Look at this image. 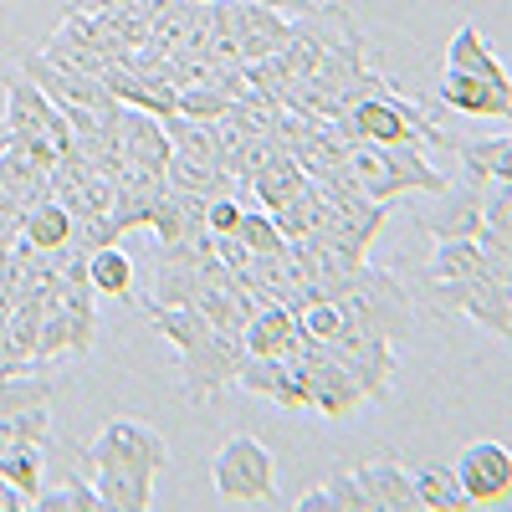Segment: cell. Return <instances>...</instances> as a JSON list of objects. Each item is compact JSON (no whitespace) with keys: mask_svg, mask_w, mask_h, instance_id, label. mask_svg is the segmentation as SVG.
I'll return each mask as SVG.
<instances>
[{"mask_svg":"<svg viewBox=\"0 0 512 512\" xmlns=\"http://www.w3.org/2000/svg\"><path fill=\"white\" fill-rule=\"evenodd\" d=\"M154 333L169 338L180 349V374H185V395L195 405H216L231 384H236V369L246 359V344L241 333H226L210 318H200L195 308H144Z\"/></svg>","mask_w":512,"mask_h":512,"instance_id":"cell-1","label":"cell"},{"mask_svg":"<svg viewBox=\"0 0 512 512\" xmlns=\"http://www.w3.org/2000/svg\"><path fill=\"white\" fill-rule=\"evenodd\" d=\"M6 118H0V149H16L36 164H57V154L72 149V123L67 113L36 88L31 77H21V67H11L6 77Z\"/></svg>","mask_w":512,"mask_h":512,"instance_id":"cell-2","label":"cell"},{"mask_svg":"<svg viewBox=\"0 0 512 512\" xmlns=\"http://www.w3.org/2000/svg\"><path fill=\"white\" fill-rule=\"evenodd\" d=\"M323 297H333L349 323H359L374 338H390V344H400V338L415 328V297H410V287L395 272H384V267L359 262L349 277H338Z\"/></svg>","mask_w":512,"mask_h":512,"instance_id":"cell-3","label":"cell"},{"mask_svg":"<svg viewBox=\"0 0 512 512\" xmlns=\"http://www.w3.org/2000/svg\"><path fill=\"white\" fill-rule=\"evenodd\" d=\"M425 154H431V149H420V144H369V139H354L349 154H344V169L354 175V185L369 200L395 205L410 190H425V195H441L446 190L441 169H431V159H425Z\"/></svg>","mask_w":512,"mask_h":512,"instance_id":"cell-4","label":"cell"},{"mask_svg":"<svg viewBox=\"0 0 512 512\" xmlns=\"http://www.w3.org/2000/svg\"><path fill=\"white\" fill-rule=\"evenodd\" d=\"M210 487L231 507H251V502H272L277 492V461L256 436H231L216 461H210Z\"/></svg>","mask_w":512,"mask_h":512,"instance_id":"cell-5","label":"cell"},{"mask_svg":"<svg viewBox=\"0 0 512 512\" xmlns=\"http://www.w3.org/2000/svg\"><path fill=\"white\" fill-rule=\"evenodd\" d=\"M328 349H333L338 364H344V369L359 379V390H364L369 405H390L395 374H400V354H395L390 338H374V333H364L359 323L344 318V328L333 333V344H328Z\"/></svg>","mask_w":512,"mask_h":512,"instance_id":"cell-6","label":"cell"},{"mask_svg":"<svg viewBox=\"0 0 512 512\" xmlns=\"http://www.w3.org/2000/svg\"><path fill=\"white\" fill-rule=\"evenodd\" d=\"M425 297H431V308L441 313H461L472 318L482 333L492 338H507L512 333V297H507V282L502 277H466V282H431L425 277Z\"/></svg>","mask_w":512,"mask_h":512,"instance_id":"cell-7","label":"cell"},{"mask_svg":"<svg viewBox=\"0 0 512 512\" xmlns=\"http://www.w3.org/2000/svg\"><path fill=\"white\" fill-rule=\"evenodd\" d=\"M82 456H108V461L128 466V472H139V477H149V482L169 466V446H164V436L154 431V425L128 420V415L108 420L103 431H98V441H93V446H82Z\"/></svg>","mask_w":512,"mask_h":512,"instance_id":"cell-8","label":"cell"},{"mask_svg":"<svg viewBox=\"0 0 512 512\" xmlns=\"http://www.w3.org/2000/svg\"><path fill=\"white\" fill-rule=\"evenodd\" d=\"M456 487L466 492L472 507H492L512 492V456L502 441H472L461 456H456Z\"/></svg>","mask_w":512,"mask_h":512,"instance_id":"cell-9","label":"cell"},{"mask_svg":"<svg viewBox=\"0 0 512 512\" xmlns=\"http://www.w3.org/2000/svg\"><path fill=\"white\" fill-rule=\"evenodd\" d=\"M21 72L36 82L41 93H47L62 113H72V108H108L113 103V93L103 88V77H88V72H67V67H57V62H47L41 52H31V57H21Z\"/></svg>","mask_w":512,"mask_h":512,"instance_id":"cell-10","label":"cell"},{"mask_svg":"<svg viewBox=\"0 0 512 512\" xmlns=\"http://www.w3.org/2000/svg\"><path fill=\"white\" fill-rule=\"evenodd\" d=\"M236 390L262 395V400H272V405H282V410H308V400H303V374H297L287 359H256V354H246L241 369H236Z\"/></svg>","mask_w":512,"mask_h":512,"instance_id":"cell-11","label":"cell"},{"mask_svg":"<svg viewBox=\"0 0 512 512\" xmlns=\"http://www.w3.org/2000/svg\"><path fill=\"white\" fill-rule=\"evenodd\" d=\"M123 108V103H118ZM118 144H123V164H134V169H149V175H164V164H169V134H164V123L154 113H139V108H123L118 113Z\"/></svg>","mask_w":512,"mask_h":512,"instance_id":"cell-12","label":"cell"},{"mask_svg":"<svg viewBox=\"0 0 512 512\" xmlns=\"http://www.w3.org/2000/svg\"><path fill=\"white\" fill-rule=\"evenodd\" d=\"M287 36H292V16H282L272 6H256V0H236V52H241V62L282 52Z\"/></svg>","mask_w":512,"mask_h":512,"instance_id":"cell-13","label":"cell"},{"mask_svg":"<svg viewBox=\"0 0 512 512\" xmlns=\"http://www.w3.org/2000/svg\"><path fill=\"white\" fill-rule=\"evenodd\" d=\"M441 103L466 113V118H507L512 113V88L502 82H487V77H472V72H446L441 77Z\"/></svg>","mask_w":512,"mask_h":512,"instance_id":"cell-14","label":"cell"},{"mask_svg":"<svg viewBox=\"0 0 512 512\" xmlns=\"http://www.w3.org/2000/svg\"><path fill=\"white\" fill-rule=\"evenodd\" d=\"M436 200H441V205L420 221L436 241H451V236H477V231H482V185H477V180L446 185Z\"/></svg>","mask_w":512,"mask_h":512,"instance_id":"cell-15","label":"cell"},{"mask_svg":"<svg viewBox=\"0 0 512 512\" xmlns=\"http://www.w3.org/2000/svg\"><path fill=\"white\" fill-rule=\"evenodd\" d=\"M308 185V169L297 164L287 149H267L262 159H256V169H251V180H246V190L262 200V210H277V205H287L297 190Z\"/></svg>","mask_w":512,"mask_h":512,"instance_id":"cell-16","label":"cell"},{"mask_svg":"<svg viewBox=\"0 0 512 512\" xmlns=\"http://www.w3.org/2000/svg\"><path fill=\"white\" fill-rule=\"evenodd\" d=\"M241 344L256 359H287L297 344H303V328H297V318L287 308H256L241 328Z\"/></svg>","mask_w":512,"mask_h":512,"instance_id":"cell-17","label":"cell"},{"mask_svg":"<svg viewBox=\"0 0 512 512\" xmlns=\"http://www.w3.org/2000/svg\"><path fill=\"white\" fill-rule=\"evenodd\" d=\"M466 180L477 185H507L512 180V139L507 134H492V139H451Z\"/></svg>","mask_w":512,"mask_h":512,"instance_id":"cell-18","label":"cell"},{"mask_svg":"<svg viewBox=\"0 0 512 512\" xmlns=\"http://www.w3.org/2000/svg\"><path fill=\"white\" fill-rule=\"evenodd\" d=\"M441 67H446V72H472V77H487V82H502V88H512V82H507V67L497 62V52L487 47V36H482L472 21L456 26V36H451V47H446Z\"/></svg>","mask_w":512,"mask_h":512,"instance_id":"cell-19","label":"cell"},{"mask_svg":"<svg viewBox=\"0 0 512 512\" xmlns=\"http://www.w3.org/2000/svg\"><path fill=\"white\" fill-rule=\"evenodd\" d=\"M359 482L369 492V507H379V512H415L420 507L415 482H410V472L400 461H369V466H359Z\"/></svg>","mask_w":512,"mask_h":512,"instance_id":"cell-20","label":"cell"},{"mask_svg":"<svg viewBox=\"0 0 512 512\" xmlns=\"http://www.w3.org/2000/svg\"><path fill=\"white\" fill-rule=\"evenodd\" d=\"M487 262H482V246L472 236H451V241H436V256L425 262L420 277L431 282H466V277H482Z\"/></svg>","mask_w":512,"mask_h":512,"instance_id":"cell-21","label":"cell"},{"mask_svg":"<svg viewBox=\"0 0 512 512\" xmlns=\"http://www.w3.org/2000/svg\"><path fill=\"white\" fill-rule=\"evenodd\" d=\"M21 236H26L31 246H41V251L67 246V241H72V210H67L57 195L26 205V216H21Z\"/></svg>","mask_w":512,"mask_h":512,"instance_id":"cell-22","label":"cell"},{"mask_svg":"<svg viewBox=\"0 0 512 512\" xmlns=\"http://www.w3.org/2000/svg\"><path fill=\"white\" fill-rule=\"evenodd\" d=\"M88 282L98 297H113V303H128L134 297V262H128V251L118 246H103L88 256Z\"/></svg>","mask_w":512,"mask_h":512,"instance_id":"cell-23","label":"cell"},{"mask_svg":"<svg viewBox=\"0 0 512 512\" xmlns=\"http://www.w3.org/2000/svg\"><path fill=\"white\" fill-rule=\"evenodd\" d=\"M0 446H57L52 441V405H21L0 410Z\"/></svg>","mask_w":512,"mask_h":512,"instance_id":"cell-24","label":"cell"},{"mask_svg":"<svg viewBox=\"0 0 512 512\" xmlns=\"http://www.w3.org/2000/svg\"><path fill=\"white\" fill-rule=\"evenodd\" d=\"M410 482H415L420 507H431V512H466V507H472L466 492L456 487L451 466H420V472H410Z\"/></svg>","mask_w":512,"mask_h":512,"instance_id":"cell-25","label":"cell"},{"mask_svg":"<svg viewBox=\"0 0 512 512\" xmlns=\"http://www.w3.org/2000/svg\"><path fill=\"white\" fill-rule=\"evenodd\" d=\"M164 134H169V149L180 159H200V164H216V128L210 123H195L185 113H164Z\"/></svg>","mask_w":512,"mask_h":512,"instance_id":"cell-26","label":"cell"},{"mask_svg":"<svg viewBox=\"0 0 512 512\" xmlns=\"http://www.w3.org/2000/svg\"><path fill=\"white\" fill-rule=\"evenodd\" d=\"M0 477H6L26 502L41 492V446H0Z\"/></svg>","mask_w":512,"mask_h":512,"instance_id":"cell-27","label":"cell"},{"mask_svg":"<svg viewBox=\"0 0 512 512\" xmlns=\"http://www.w3.org/2000/svg\"><path fill=\"white\" fill-rule=\"evenodd\" d=\"M31 507H36V512H103V497H98L93 477H72V482H62L57 492H36Z\"/></svg>","mask_w":512,"mask_h":512,"instance_id":"cell-28","label":"cell"},{"mask_svg":"<svg viewBox=\"0 0 512 512\" xmlns=\"http://www.w3.org/2000/svg\"><path fill=\"white\" fill-rule=\"evenodd\" d=\"M175 113H185V118H195V123H216V118L231 113V98L216 93L210 82H190V88L175 93Z\"/></svg>","mask_w":512,"mask_h":512,"instance_id":"cell-29","label":"cell"},{"mask_svg":"<svg viewBox=\"0 0 512 512\" xmlns=\"http://www.w3.org/2000/svg\"><path fill=\"white\" fill-rule=\"evenodd\" d=\"M236 236H241V246H246L251 256H262V251H282V246H287V236H282V231H277V221H272V210H241Z\"/></svg>","mask_w":512,"mask_h":512,"instance_id":"cell-30","label":"cell"},{"mask_svg":"<svg viewBox=\"0 0 512 512\" xmlns=\"http://www.w3.org/2000/svg\"><path fill=\"white\" fill-rule=\"evenodd\" d=\"M41 57L47 62H57V67H67V72H88V77H98L103 67H108V57H98L93 47H82V41H72V36H52L47 47H41Z\"/></svg>","mask_w":512,"mask_h":512,"instance_id":"cell-31","label":"cell"},{"mask_svg":"<svg viewBox=\"0 0 512 512\" xmlns=\"http://www.w3.org/2000/svg\"><path fill=\"white\" fill-rule=\"evenodd\" d=\"M323 492H328V502H333L338 512H364V507H369V492H364L359 472H344V466L323 477Z\"/></svg>","mask_w":512,"mask_h":512,"instance_id":"cell-32","label":"cell"},{"mask_svg":"<svg viewBox=\"0 0 512 512\" xmlns=\"http://www.w3.org/2000/svg\"><path fill=\"white\" fill-rule=\"evenodd\" d=\"M72 246H77L82 256H93V251H103V246H118V231H113L108 216H72Z\"/></svg>","mask_w":512,"mask_h":512,"instance_id":"cell-33","label":"cell"},{"mask_svg":"<svg viewBox=\"0 0 512 512\" xmlns=\"http://www.w3.org/2000/svg\"><path fill=\"white\" fill-rule=\"evenodd\" d=\"M67 354V318L52 308L47 297V313H41V333H36V359H62Z\"/></svg>","mask_w":512,"mask_h":512,"instance_id":"cell-34","label":"cell"},{"mask_svg":"<svg viewBox=\"0 0 512 512\" xmlns=\"http://www.w3.org/2000/svg\"><path fill=\"white\" fill-rule=\"evenodd\" d=\"M482 226L512 236V190L507 185H482Z\"/></svg>","mask_w":512,"mask_h":512,"instance_id":"cell-35","label":"cell"},{"mask_svg":"<svg viewBox=\"0 0 512 512\" xmlns=\"http://www.w3.org/2000/svg\"><path fill=\"white\" fill-rule=\"evenodd\" d=\"M236 221H241V200L236 195H210L205 200V231L210 236H231Z\"/></svg>","mask_w":512,"mask_h":512,"instance_id":"cell-36","label":"cell"},{"mask_svg":"<svg viewBox=\"0 0 512 512\" xmlns=\"http://www.w3.org/2000/svg\"><path fill=\"white\" fill-rule=\"evenodd\" d=\"M210 251H216L231 272H246V262H251V251L241 246V236H236V231H231V236H210Z\"/></svg>","mask_w":512,"mask_h":512,"instance_id":"cell-37","label":"cell"},{"mask_svg":"<svg viewBox=\"0 0 512 512\" xmlns=\"http://www.w3.org/2000/svg\"><path fill=\"white\" fill-rule=\"evenodd\" d=\"M256 6H272V11H282V16H308L313 0H256Z\"/></svg>","mask_w":512,"mask_h":512,"instance_id":"cell-38","label":"cell"},{"mask_svg":"<svg viewBox=\"0 0 512 512\" xmlns=\"http://www.w3.org/2000/svg\"><path fill=\"white\" fill-rule=\"evenodd\" d=\"M333 502H328V492L323 487H313V492H303V497H297V512H328Z\"/></svg>","mask_w":512,"mask_h":512,"instance_id":"cell-39","label":"cell"}]
</instances>
